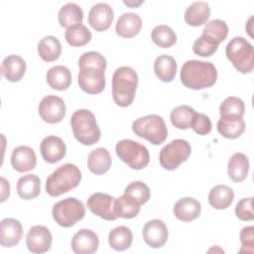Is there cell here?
I'll list each match as a JSON object with an SVG mask.
<instances>
[{
    "label": "cell",
    "mask_w": 254,
    "mask_h": 254,
    "mask_svg": "<svg viewBox=\"0 0 254 254\" xmlns=\"http://www.w3.org/2000/svg\"><path fill=\"white\" fill-rule=\"evenodd\" d=\"M217 131L227 139H236L245 131L243 118H222L217 121Z\"/></svg>",
    "instance_id": "cell-33"
},
{
    "label": "cell",
    "mask_w": 254,
    "mask_h": 254,
    "mask_svg": "<svg viewBox=\"0 0 254 254\" xmlns=\"http://www.w3.org/2000/svg\"><path fill=\"white\" fill-rule=\"evenodd\" d=\"M240 241H241V249L239 252H253L254 247V227L246 226L243 227L240 231Z\"/></svg>",
    "instance_id": "cell-45"
},
{
    "label": "cell",
    "mask_w": 254,
    "mask_h": 254,
    "mask_svg": "<svg viewBox=\"0 0 254 254\" xmlns=\"http://www.w3.org/2000/svg\"><path fill=\"white\" fill-rule=\"evenodd\" d=\"M114 12L111 6L107 3H96L88 13V24L97 32L107 30L112 24Z\"/></svg>",
    "instance_id": "cell-16"
},
{
    "label": "cell",
    "mask_w": 254,
    "mask_h": 254,
    "mask_svg": "<svg viewBox=\"0 0 254 254\" xmlns=\"http://www.w3.org/2000/svg\"><path fill=\"white\" fill-rule=\"evenodd\" d=\"M70 245L74 253L92 254L98 248L99 239L97 234L92 230L82 228L72 236Z\"/></svg>",
    "instance_id": "cell-17"
},
{
    "label": "cell",
    "mask_w": 254,
    "mask_h": 254,
    "mask_svg": "<svg viewBox=\"0 0 254 254\" xmlns=\"http://www.w3.org/2000/svg\"><path fill=\"white\" fill-rule=\"evenodd\" d=\"M142 235L144 241L152 248H161L169 237L168 227L161 219H152L143 227Z\"/></svg>",
    "instance_id": "cell-14"
},
{
    "label": "cell",
    "mask_w": 254,
    "mask_h": 254,
    "mask_svg": "<svg viewBox=\"0 0 254 254\" xmlns=\"http://www.w3.org/2000/svg\"><path fill=\"white\" fill-rule=\"evenodd\" d=\"M138 86V75L130 66L118 67L112 75V97L120 107L131 105Z\"/></svg>",
    "instance_id": "cell-2"
},
{
    "label": "cell",
    "mask_w": 254,
    "mask_h": 254,
    "mask_svg": "<svg viewBox=\"0 0 254 254\" xmlns=\"http://www.w3.org/2000/svg\"><path fill=\"white\" fill-rule=\"evenodd\" d=\"M38 111L45 122L56 124L64 118L66 108L64 99L60 96L47 95L40 101Z\"/></svg>",
    "instance_id": "cell-10"
},
{
    "label": "cell",
    "mask_w": 254,
    "mask_h": 254,
    "mask_svg": "<svg viewBox=\"0 0 254 254\" xmlns=\"http://www.w3.org/2000/svg\"><path fill=\"white\" fill-rule=\"evenodd\" d=\"M219 113L222 118H243L245 113V104L240 98L236 96H229L220 104Z\"/></svg>",
    "instance_id": "cell-37"
},
{
    "label": "cell",
    "mask_w": 254,
    "mask_h": 254,
    "mask_svg": "<svg viewBox=\"0 0 254 254\" xmlns=\"http://www.w3.org/2000/svg\"><path fill=\"white\" fill-rule=\"evenodd\" d=\"M115 197L103 193L95 192L87 199L88 209L95 215L105 220H115L118 218L114 211Z\"/></svg>",
    "instance_id": "cell-12"
},
{
    "label": "cell",
    "mask_w": 254,
    "mask_h": 254,
    "mask_svg": "<svg viewBox=\"0 0 254 254\" xmlns=\"http://www.w3.org/2000/svg\"><path fill=\"white\" fill-rule=\"evenodd\" d=\"M103 69L96 67H81L77 75L79 87L88 94H98L105 88L106 79Z\"/></svg>",
    "instance_id": "cell-11"
},
{
    "label": "cell",
    "mask_w": 254,
    "mask_h": 254,
    "mask_svg": "<svg viewBox=\"0 0 254 254\" xmlns=\"http://www.w3.org/2000/svg\"><path fill=\"white\" fill-rule=\"evenodd\" d=\"M38 54L43 61L48 63L58 60L62 54L61 42L54 36L44 37L38 44Z\"/></svg>",
    "instance_id": "cell-30"
},
{
    "label": "cell",
    "mask_w": 254,
    "mask_h": 254,
    "mask_svg": "<svg viewBox=\"0 0 254 254\" xmlns=\"http://www.w3.org/2000/svg\"><path fill=\"white\" fill-rule=\"evenodd\" d=\"M133 242V234L130 228L121 225L113 228L108 234V243L116 251L128 249Z\"/></svg>",
    "instance_id": "cell-32"
},
{
    "label": "cell",
    "mask_w": 254,
    "mask_h": 254,
    "mask_svg": "<svg viewBox=\"0 0 254 254\" xmlns=\"http://www.w3.org/2000/svg\"><path fill=\"white\" fill-rule=\"evenodd\" d=\"M227 59L241 73H249L254 68L253 46L243 37H234L225 49Z\"/></svg>",
    "instance_id": "cell-6"
},
{
    "label": "cell",
    "mask_w": 254,
    "mask_h": 254,
    "mask_svg": "<svg viewBox=\"0 0 254 254\" xmlns=\"http://www.w3.org/2000/svg\"><path fill=\"white\" fill-rule=\"evenodd\" d=\"M26 67V62L20 56L10 55L2 62L1 73L8 81L16 82L23 78Z\"/></svg>",
    "instance_id": "cell-22"
},
{
    "label": "cell",
    "mask_w": 254,
    "mask_h": 254,
    "mask_svg": "<svg viewBox=\"0 0 254 254\" xmlns=\"http://www.w3.org/2000/svg\"><path fill=\"white\" fill-rule=\"evenodd\" d=\"M152 41L159 47L168 49L177 42V35L174 30L167 25H158L151 32Z\"/></svg>",
    "instance_id": "cell-38"
},
{
    "label": "cell",
    "mask_w": 254,
    "mask_h": 254,
    "mask_svg": "<svg viewBox=\"0 0 254 254\" xmlns=\"http://www.w3.org/2000/svg\"><path fill=\"white\" fill-rule=\"evenodd\" d=\"M53 242L51 231L44 225L32 226L26 236V245L32 253H45L50 250Z\"/></svg>",
    "instance_id": "cell-13"
},
{
    "label": "cell",
    "mask_w": 254,
    "mask_h": 254,
    "mask_svg": "<svg viewBox=\"0 0 254 254\" xmlns=\"http://www.w3.org/2000/svg\"><path fill=\"white\" fill-rule=\"evenodd\" d=\"M176 60L169 55H161L154 62V71L157 77L164 82H171L177 73Z\"/></svg>",
    "instance_id": "cell-26"
},
{
    "label": "cell",
    "mask_w": 254,
    "mask_h": 254,
    "mask_svg": "<svg viewBox=\"0 0 254 254\" xmlns=\"http://www.w3.org/2000/svg\"><path fill=\"white\" fill-rule=\"evenodd\" d=\"M252 197H245L238 201L235 206V214L242 221H250L254 218V213L252 209Z\"/></svg>",
    "instance_id": "cell-44"
},
{
    "label": "cell",
    "mask_w": 254,
    "mask_h": 254,
    "mask_svg": "<svg viewBox=\"0 0 254 254\" xmlns=\"http://www.w3.org/2000/svg\"><path fill=\"white\" fill-rule=\"evenodd\" d=\"M1 202H3L9 197L10 194V184L4 177H1Z\"/></svg>",
    "instance_id": "cell-46"
},
{
    "label": "cell",
    "mask_w": 254,
    "mask_h": 254,
    "mask_svg": "<svg viewBox=\"0 0 254 254\" xmlns=\"http://www.w3.org/2000/svg\"><path fill=\"white\" fill-rule=\"evenodd\" d=\"M37 164V156L35 151L28 146L16 147L11 155V165L13 169L19 173L32 171Z\"/></svg>",
    "instance_id": "cell-19"
},
{
    "label": "cell",
    "mask_w": 254,
    "mask_h": 254,
    "mask_svg": "<svg viewBox=\"0 0 254 254\" xmlns=\"http://www.w3.org/2000/svg\"><path fill=\"white\" fill-rule=\"evenodd\" d=\"M70 126L74 138L85 146H91L100 139L101 132L94 114L88 109L76 110L70 118Z\"/></svg>",
    "instance_id": "cell-4"
},
{
    "label": "cell",
    "mask_w": 254,
    "mask_h": 254,
    "mask_svg": "<svg viewBox=\"0 0 254 254\" xmlns=\"http://www.w3.org/2000/svg\"><path fill=\"white\" fill-rule=\"evenodd\" d=\"M218 49V46L208 41L202 35L197 38L192 45V52L200 57H210L212 56Z\"/></svg>",
    "instance_id": "cell-42"
},
{
    "label": "cell",
    "mask_w": 254,
    "mask_h": 254,
    "mask_svg": "<svg viewBox=\"0 0 254 254\" xmlns=\"http://www.w3.org/2000/svg\"><path fill=\"white\" fill-rule=\"evenodd\" d=\"M78 66L81 67H96L105 70L107 62L105 58L97 52H86L83 53L78 60Z\"/></svg>",
    "instance_id": "cell-41"
},
{
    "label": "cell",
    "mask_w": 254,
    "mask_h": 254,
    "mask_svg": "<svg viewBox=\"0 0 254 254\" xmlns=\"http://www.w3.org/2000/svg\"><path fill=\"white\" fill-rule=\"evenodd\" d=\"M111 156L106 148L99 147L92 150L87 158V167L91 173L100 176L105 174L111 167Z\"/></svg>",
    "instance_id": "cell-23"
},
{
    "label": "cell",
    "mask_w": 254,
    "mask_h": 254,
    "mask_svg": "<svg viewBox=\"0 0 254 254\" xmlns=\"http://www.w3.org/2000/svg\"><path fill=\"white\" fill-rule=\"evenodd\" d=\"M191 148L190 143L184 139H176L164 146L159 154L161 166L168 171L179 168L190 156Z\"/></svg>",
    "instance_id": "cell-9"
},
{
    "label": "cell",
    "mask_w": 254,
    "mask_h": 254,
    "mask_svg": "<svg viewBox=\"0 0 254 254\" xmlns=\"http://www.w3.org/2000/svg\"><path fill=\"white\" fill-rule=\"evenodd\" d=\"M195 110L189 105H180L174 108L171 112L170 119L172 124L178 129H189L190 128L191 120Z\"/></svg>",
    "instance_id": "cell-39"
},
{
    "label": "cell",
    "mask_w": 254,
    "mask_h": 254,
    "mask_svg": "<svg viewBox=\"0 0 254 254\" xmlns=\"http://www.w3.org/2000/svg\"><path fill=\"white\" fill-rule=\"evenodd\" d=\"M64 37L68 45L72 47H82L90 42L92 35L86 26L77 24L67 28Z\"/></svg>",
    "instance_id": "cell-36"
},
{
    "label": "cell",
    "mask_w": 254,
    "mask_h": 254,
    "mask_svg": "<svg viewBox=\"0 0 254 254\" xmlns=\"http://www.w3.org/2000/svg\"><path fill=\"white\" fill-rule=\"evenodd\" d=\"M58 18L61 26L67 29L71 26L82 24L83 12L80 6H78L77 4L66 3L59 10Z\"/></svg>",
    "instance_id": "cell-31"
},
{
    "label": "cell",
    "mask_w": 254,
    "mask_h": 254,
    "mask_svg": "<svg viewBox=\"0 0 254 254\" xmlns=\"http://www.w3.org/2000/svg\"><path fill=\"white\" fill-rule=\"evenodd\" d=\"M132 131L140 138L153 145H161L168 137V129L163 117L150 114L136 119L132 123Z\"/></svg>",
    "instance_id": "cell-5"
},
{
    "label": "cell",
    "mask_w": 254,
    "mask_h": 254,
    "mask_svg": "<svg viewBox=\"0 0 254 254\" xmlns=\"http://www.w3.org/2000/svg\"><path fill=\"white\" fill-rule=\"evenodd\" d=\"M40 152L47 163L56 164L65 156L66 147L61 137L50 135L42 140L40 144Z\"/></svg>",
    "instance_id": "cell-15"
},
{
    "label": "cell",
    "mask_w": 254,
    "mask_h": 254,
    "mask_svg": "<svg viewBox=\"0 0 254 254\" xmlns=\"http://www.w3.org/2000/svg\"><path fill=\"white\" fill-rule=\"evenodd\" d=\"M46 80L53 89L65 90L71 83V73L64 65H54L47 71Z\"/></svg>",
    "instance_id": "cell-25"
},
{
    "label": "cell",
    "mask_w": 254,
    "mask_h": 254,
    "mask_svg": "<svg viewBox=\"0 0 254 254\" xmlns=\"http://www.w3.org/2000/svg\"><path fill=\"white\" fill-rule=\"evenodd\" d=\"M210 16V8L208 3L204 1H195L191 3L185 11L184 19L187 24L197 27L205 24Z\"/></svg>",
    "instance_id": "cell-24"
},
{
    "label": "cell",
    "mask_w": 254,
    "mask_h": 254,
    "mask_svg": "<svg viewBox=\"0 0 254 254\" xmlns=\"http://www.w3.org/2000/svg\"><path fill=\"white\" fill-rule=\"evenodd\" d=\"M41 192V180L36 175H26L17 182V193L23 199L36 198Z\"/></svg>",
    "instance_id": "cell-29"
},
{
    "label": "cell",
    "mask_w": 254,
    "mask_h": 254,
    "mask_svg": "<svg viewBox=\"0 0 254 254\" xmlns=\"http://www.w3.org/2000/svg\"><path fill=\"white\" fill-rule=\"evenodd\" d=\"M228 35V26L225 21L213 19L209 21L202 30V36L215 45L223 42Z\"/></svg>",
    "instance_id": "cell-34"
},
{
    "label": "cell",
    "mask_w": 254,
    "mask_h": 254,
    "mask_svg": "<svg viewBox=\"0 0 254 254\" xmlns=\"http://www.w3.org/2000/svg\"><path fill=\"white\" fill-rule=\"evenodd\" d=\"M123 3H124L125 5H127V6H129V7L135 8V7H138L139 5L143 4V3H144V0H140V1H132V0H130V1H125V0H124Z\"/></svg>",
    "instance_id": "cell-47"
},
{
    "label": "cell",
    "mask_w": 254,
    "mask_h": 254,
    "mask_svg": "<svg viewBox=\"0 0 254 254\" xmlns=\"http://www.w3.org/2000/svg\"><path fill=\"white\" fill-rule=\"evenodd\" d=\"M180 77L186 87L199 90L210 87L215 83L217 70L210 62L190 60L183 64Z\"/></svg>",
    "instance_id": "cell-1"
},
{
    "label": "cell",
    "mask_w": 254,
    "mask_h": 254,
    "mask_svg": "<svg viewBox=\"0 0 254 254\" xmlns=\"http://www.w3.org/2000/svg\"><path fill=\"white\" fill-rule=\"evenodd\" d=\"M141 205L132 197L123 193L121 196L115 198L114 211L118 217L133 218L140 212Z\"/></svg>",
    "instance_id": "cell-35"
},
{
    "label": "cell",
    "mask_w": 254,
    "mask_h": 254,
    "mask_svg": "<svg viewBox=\"0 0 254 254\" xmlns=\"http://www.w3.org/2000/svg\"><path fill=\"white\" fill-rule=\"evenodd\" d=\"M115 152L119 159L133 170H142L150 162L148 149L139 142L131 139H123L115 146Z\"/></svg>",
    "instance_id": "cell-7"
},
{
    "label": "cell",
    "mask_w": 254,
    "mask_h": 254,
    "mask_svg": "<svg viewBox=\"0 0 254 254\" xmlns=\"http://www.w3.org/2000/svg\"><path fill=\"white\" fill-rule=\"evenodd\" d=\"M23 236V227L19 220L11 217L4 218L0 222V244L3 247L17 245Z\"/></svg>",
    "instance_id": "cell-18"
},
{
    "label": "cell",
    "mask_w": 254,
    "mask_h": 254,
    "mask_svg": "<svg viewBox=\"0 0 254 254\" xmlns=\"http://www.w3.org/2000/svg\"><path fill=\"white\" fill-rule=\"evenodd\" d=\"M249 171L248 157L243 153H235L228 161L227 173L229 178L235 182L240 183L244 181Z\"/></svg>",
    "instance_id": "cell-27"
},
{
    "label": "cell",
    "mask_w": 254,
    "mask_h": 254,
    "mask_svg": "<svg viewBox=\"0 0 254 254\" xmlns=\"http://www.w3.org/2000/svg\"><path fill=\"white\" fill-rule=\"evenodd\" d=\"M142 28V20L138 14L127 12L123 13L115 25L116 34L122 38H133L137 36Z\"/></svg>",
    "instance_id": "cell-20"
},
{
    "label": "cell",
    "mask_w": 254,
    "mask_h": 254,
    "mask_svg": "<svg viewBox=\"0 0 254 254\" xmlns=\"http://www.w3.org/2000/svg\"><path fill=\"white\" fill-rule=\"evenodd\" d=\"M201 205L198 200L193 197H183L179 199L174 206L175 216L184 222H190L199 216Z\"/></svg>",
    "instance_id": "cell-21"
},
{
    "label": "cell",
    "mask_w": 254,
    "mask_h": 254,
    "mask_svg": "<svg viewBox=\"0 0 254 254\" xmlns=\"http://www.w3.org/2000/svg\"><path fill=\"white\" fill-rule=\"evenodd\" d=\"M55 221L63 227H71L81 220L85 214L82 201L75 197H67L54 204L52 210Z\"/></svg>",
    "instance_id": "cell-8"
},
{
    "label": "cell",
    "mask_w": 254,
    "mask_h": 254,
    "mask_svg": "<svg viewBox=\"0 0 254 254\" xmlns=\"http://www.w3.org/2000/svg\"><path fill=\"white\" fill-rule=\"evenodd\" d=\"M81 181L79 169L70 163L60 166L46 181V191L51 196H60L76 188Z\"/></svg>",
    "instance_id": "cell-3"
},
{
    "label": "cell",
    "mask_w": 254,
    "mask_h": 254,
    "mask_svg": "<svg viewBox=\"0 0 254 254\" xmlns=\"http://www.w3.org/2000/svg\"><path fill=\"white\" fill-rule=\"evenodd\" d=\"M234 199L232 189L226 185H217L213 187L208 193V202L215 209L227 208Z\"/></svg>",
    "instance_id": "cell-28"
},
{
    "label": "cell",
    "mask_w": 254,
    "mask_h": 254,
    "mask_svg": "<svg viewBox=\"0 0 254 254\" xmlns=\"http://www.w3.org/2000/svg\"><path fill=\"white\" fill-rule=\"evenodd\" d=\"M211 121L209 117L203 113H197L193 115L190 128L198 135H206L211 131Z\"/></svg>",
    "instance_id": "cell-43"
},
{
    "label": "cell",
    "mask_w": 254,
    "mask_h": 254,
    "mask_svg": "<svg viewBox=\"0 0 254 254\" xmlns=\"http://www.w3.org/2000/svg\"><path fill=\"white\" fill-rule=\"evenodd\" d=\"M124 193L135 199L140 205L146 203L151 195L149 187L140 181L130 183L124 190Z\"/></svg>",
    "instance_id": "cell-40"
}]
</instances>
